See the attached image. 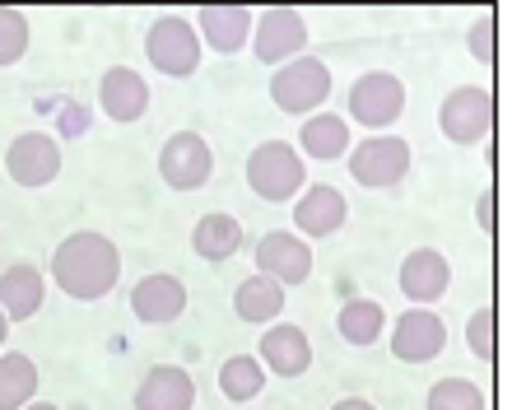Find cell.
<instances>
[{"instance_id": "cell-27", "label": "cell", "mask_w": 512, "mask_h": 410, "mask_svg": "<svg viewBox=\"0 0 512 410\" xmlns=\"http://www.w3.org/2000/svg\"><path fill=\"white\" fill-rule=\"evenodd\" d=\"M424 410H485V392L471 378H443V383L429 387Z\"/></svg>"}, {"instance_id": "cell-18", "label": "cell", "mask_w": 512, "mask_h": 410, "mask_svg": "<svg viewBox=\"0 0 512 410\" xmlns=\"http://www.w3.org/2000/svg\"><path fill=\"white\" fill-rule=\"evenodd\" d=\"M98 103L112 122H140L149 112V84L140 70L131 66H112L103 80H98Z\"/></svg>"}, {"instance_id": "cell-7", "label": "cell", "mask_w": 512, "mask_h": 410, "mask_svg": "<svg viewBox=\"0 0 512 410\" xmlns=\"http://www.w3.org/2000/svg\"><path fill=\"white\" fill-rule=\"evenodd\" d=\"M405 173H410V145L401 136H368L350 150V178L368 192L396 187Z\"/></svg>"}, {"instance_id": "cell-31", "label": "cell", "mask_w": 512, "mask_h": 410, "mask_svg": "<svg viewBox=\"0 0 512 410\" xmlns=\"http://www.w3.org/2000/svg\"><path fill=\"white\" fill-rule=\"evenodd\" d=\"M475 215H480V224H485L489 238L499 233V215H494V192H480V205H475Z\"/></svg>"}, {"instance_id": "cell-12", "label": "cell", "mask_w": 512, "mask_h": 410, "mask_svg": "<svg viewBox=\"0 0 512 410\" xmlns=\"http://www.w3.org/2000/svg\"><path fill=\"white\" fill-rule=\"evenodd\" d=\"M5 173H10L19 187H47L61 173V145L42 131H28L5 150Z\"/></svg>"}, {"instance_id": "cell-33", "label": "cell", "mask_w": 512, "mask_h": 410, "mask_svg": "<svg viewBox=\"0 0 512 410\" xmlns=\"http://www.w3.org/2000/svg\"><path fill=\"white\" fill-rule=\"evenodd\" d=\"M5 336H10V317H5V308H0V345H5Z\"/></svg>"}, {"instance_id": "cell-29", "label": "cell", "mask_w": 512, "mask_h": 410, "mask_svg": "<svg viewBox=\"0 0 512 410\" xmlns=\"http://www.w3.org/2000/svg\"><path fill=\"white\" fill-rule=\"evenodd\" d=\"M28 52V14L0 5V66H14Z\"/></svg>"}, {"instance_id": "cell-19", "label": "cell", "mask_w": 512, "mask_h": 410, "mask_svg": "<svg viewBox=\"0 0 512 410\" xmlns=\"http://www.w3.org/2000/svg\"><path fill=\"white\" fill-rule=\"evenodd\" d=\"M42 294H47V280L28 261H14L10 271L0 275V308H5L10 322H28L42 308Z\"/></svg>"}, {"instance_id": "cell-20", "label": "cell", "mask_w": 512, "mask_h": 410, "mask_svg": "<svg viewBox=\"0 0 512 410\" xmlns=\"http://www.w3.org/2000/svg\"><path fill=\"white\" fill-rule=\"evenodd\" d=\"M201 38L215 47V52H243L247 38H252V19L256 14L247 5H205L201 14Z\"/></svg>"}, {"instance_id": "cell-9", "label": "cell", "mask_w": 512, "mask_h": 410, "mask_svg": "<svg viewBox=\"0 0 512 410\" xmlns=\"http://www.w3.org/2000/svg\"><path fill=\"white\" fill-rule=\"evenodd\" d=\"M303 47H308V24H303L298 10L275 5V10L256 14V38H252L256 61H266V66H289V61L303 56Z\"/></svg>"}, {"instance_id": "cell-6", "label": "cell", "mask_w": 512, "mask_h": 410, "mask_svg": "<svg viewBox=\"0 0 512 410\" xmlns=\"http://www.w3.org/2000/svg\"><path fill=\"white\" fill-rule=\"evenodd\" d=\"M405 112V84L391 75V70H368L359 75L350 89V117L368 131H387V126L401 122Z\"/></svg>"}, {"instance_id": "cell-16", "label": "cell", "mask_w": 512, "mask_h": 410, "mask_svg": "<svg viewBox=\"0 0 512 410\" xmlns=\"http://www.w3.org/2000/svg\"><path fill=\"white\" fill-rule=\"evenodd\" d=\"M350 215V201L331 187V182H317L294 201V229L298 238H331V233L345 224Z\"/></svg>"}, {"instance_id": "cell-21", "label": "cell", "mask_w": 512, "mask_h": 410, "mask_svg": "<svg viewBox=\"0 0 512 410\" xmlns=\"http://www.w3.org/2000/svg\"><path fill=\"white\" fill-rule=\"evenodd\" d=\"M298 145H303V154H308V159L331 164V159H340V154L354 150V145H350V122H345V117H336V112H317V117H308V122H303Z\"/></svg>"}, {"instance_id": "cell-13", "label": "cell", "mask_w": 512, "mask_h": 410, "mask_svg": "<svg viewBox=\"0 0 512 410\" xmlns=\"http://www.w3.org/2000/svg\"><path fill=\"white\" fill-rule=\"evenodd\" d=\"M401 294L415 308H429V303H438L447 294V285H452V266H447V257L438 252V247H415L410 257L401 261Z\"/></svg>"}, {"instance_id": "cell-26", "label": "cell", "mask_w": 512, "mask_h": 410, "mask_svg": "<svg viewBox=\"0 0 512 410\" xmlns=\"http://www.w3.org/2000/svg\"><path fill=\"white\" fill-rule=\"evenodd\" d=\"M219 392L229 401H252L266 392V364L256 355H233L219 364Z\"/></svg>"}, {"instance_id": "cell-1", "label": "cell", "mask_w": 512, "mask_h": 410, "mask_svg": "<svg viewBox=\"0 0 512 410\" xmlns=\"http://www.w3.org/2000/svg\"><path fill=\"white\" fill-rule=\"evenodd\" d=\"M52 280L66 289L70 299L80 303H98L108 299L117 280H122V252L108 233H70L66 243L52 252Z\"/></svg>"}, {"instance_id": "cell-23", "label": "cell", "mask_w": 512, "mask_h": 410, "mask_svg": "<svg viewBox=\"0 0 512 410\" xmlns=\"http://www.w3.org/2000/svg\"><path fill=\"white\" fill-rule=\"evenodd\" d=\"M191 247H196V257L205 261H229L238 247H243V224L224 210H210V215L196 219V229H191Z\"/></svg>"}, {"instance_id": "cell-2", "label": "cell", "mask_w": 512, "mask_h": 410, "mask_svg": "<svg viewBox=\"0 0 512 410\" xmlns=\"http://www.w3.org/2000/svg\"><path fill=\"white\" fill-rule=\"evenodd\" d=\"M247 187H252L261 201L284 205L294 196L308 192V168H303V154L284 140H266L247 154Z\"/></svg>"}, {"instance_id": "cell-22", "label": "cell", "mask_w": 512, "mask_h": 410, "mask_svg": "<svg viewBox=\"0 0 512 410\" xmlns=\"http://www.w3.org/2000/svg\"><path fill=\"white\" fill-rule=\"evenodd\" d=\"M233 313L243 317V322H252V327H266V322H275V317L284 313V285L256 271L252 280H243L238 294H233Z\"/></svg>"}, {"instance_id": "cell-17", "label": "cell", "mask_w": 512, "mask_h": 410, "mask_svg": "<svg viewBox=\"0 0 512 410\" xmlns=\"http://www.w3.org/2000/svg\"><path fill=\"white\" fill-rule=\"evenodd\" d=\"M196 406V383L177 364H154L135 387V410H191Z\"/></svg>"}, {"instance_id": "cell-15", "label": "cell", "mask_w": 512, "mask_h": 410, "mask_svg": "<svg viewBox=\"0 0 512 410\" xmlns=\"http://www.w3.org/2000/svg\"><path fill=\"white\" fill-rule=\"evenodd\" d=\"M256 359L266 364V373H280V378H303L312 369V341L308 331L294 327V322H275V327L261 336V350Z\"/></svg>"}, {"instance_id": "cell-4", "label": "cell", "mask_w": 512, "mask_h": 410, "mask_svg": "<svg viewBox=\"0 0 512 410\" xmlns=\"http://www.w3.org/2000/svg\"><path fill=\"white\" fill-rule=\"evenodd\" d=\"M270 98L280 112H294V117H317L326 98H331V70L317 56H298L289 66H280L270 75Z\"/></svg>"}, {"instance_id": "cell-30", "label": "cell", "mask_w": 512, "mask_h": 410, "mask_svg": "<svg viewBox=\"0 0 512 410\" xmlns=\"http://www.w3.org/2000/svg\"><path fill=\"white\" fill-rule=\"evenodd\" d=\"M471 56L485 61V66L499 61V19H494V14H480L471 24Z\"/></svg>"}, {"instance_id": "cell-28", "label": "cell", "mask_w": 512, "mask_h": 410, "mask_svg": "<svg viewBox=\"0 0 512 410\" xmlns=\"http://www.w3.org/2000/svg\"><path fill=\"white\" fill-rule=\"evenodd\" d=\"M466 345H471L475 359H494L499 355V313L494 308H475L471 322H466Z\"/></svg>"}, {"instance_id": "cell-24", "label": "cell", "mask_w": 512, "mask_h": 410, "mask_svg": "<svg viewBox=\"0 0 512 410\" xmlns=\"http://www.w3.org/2000/svg\"><path fill=\"white\" fill-rule=\"evenodd\" d=\"M382 327H387V313H382V303H373V299H345V308H340V317H336L340 341L359 345V350H368V345L378 341Z\"/></svg>"}, {"instance_id": "cell-25", "label": "cell", "mask_w": 512, "mask_h": 410, "mask_svg": "<svg viewBox=\"0 0 512 410\" xmlns=\"http://www.w3.org/2000/svg\"><path fill=\"white\" fill-rule=\"evenodd\" d=\"M38 392V364L28 355H0V410H24Z\"/></svg>"}, {"instance_id": "cell-14", "label": "cell", "mask_w": 512, "mask_h": 410, "mask_svg": "<svg viewBox=\"0 0 512 410\" xmlns=\"http://www.w3.org/2000/svg\"><path fill=\"white\" fill-rule=\"evenodd\" d=\"M131 313L140 317V322H149V327H163V322H173V317L187 313V285L168 271L145 275V280H135V289H131Z\"/></svg>"}, {"instance_id": "cell-10", "label": "cell", "mask_w": 512, "mask_h": 410, "mask_svg": "<svg viewBox=\"0 0 512 410\" xmlns=\"http://www.w3.org/2000/svg\"><path fill=\"white\" fill-rule=\"evenodd\" d=\"M443 350H447V327L438 313L410 308V313L396 317V327H391V355L401 359V364H429Z\"/></svg>"}, {"instance_id": "cell-11", "label": "cell", "mask_w": 512, "mask_h": 410, "mask_svg": "<svg viewBox=\"0 0 512 410\" xmlns=\"http://www.w3.org/2000/svg\"><path fill=\"white\" fill-rule=\"evenodd\" d=\"M256 271L280 280L284 289L303 285L312 275V247L298 238L294 229H270L261 243H256Z\"/></svg>"}, {"instance_id": "cell-5", "label": "cell", "mask_w": 512, "mask_h": 410, "mask_svg": "<svg viewBox=\"0 0 512 410\" xmlns=\"http://www.w3.org/2000/svg\"><path fill=\"white\" fill-rule=\"evenodd\" d=\"M145 52H149V66L163 70V75H196L201 66V33L191 28V19L182 14H163L149 24V38H145Z\"/></svg>"}, {"instance_id": "cell-3", "label": "cell", "mask_w": 512, "mask_h": 410, "mask_svg": "<svg viewBox=\"0 0 512 410\" xmlns=\"http://www.w3.org/2000/svg\"><path fill=\"white\" fill-rule=\"evenodd\" d=\"M494 122H499V98L489 84H461L438 108V126L452 145H480V140H489Z\"/></svg>"}, {"instance_id": "cell-8", "label": "cell", "mask_w": 512, "mask_h": 410, "mask_svg": "<svg viewBox=\"0 0 512 410\" xmlns=\"http://www.w3.org/2000/svg\"><path fill=\"white\" fill-rule=\"evenodd\" d=\"M159 173L173 192H201L205 182H210V173H215V154H210L205 136H196V131H177V136L163 140Z\"/></svg>"}, {"instance_id": "cell-32", "label": "cell", "mask_w": 512, "mask_h": 410, "mask_svg": "<svg viewBox=\"0 0 512 410\" xmlns=\"http://www.w3.org/2000/svg\"><path fill=\"white\" fill-rule=\"evenodd\" d=\"M331 410H378L373 401H364V397H345V401H336Z\"/></svg>"}, {"instance_id": "cell-34", "label": "cell", "mask_w": 512, "mask_h": 410, "mask_svg": "<svg viewBox=\"0 0 512 410\" xmlns=\"http://www.w3.org/2000/svg\"><path fill=\"white\" fill-rule=\"evenodd\" d=\"M24 410H61V406H52V401H28Z\"/></svg>"}]
</instances>
